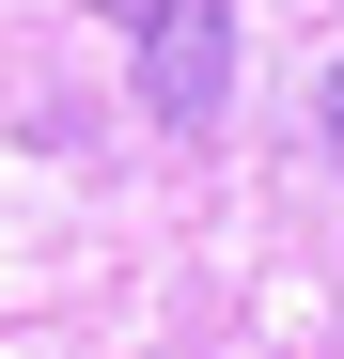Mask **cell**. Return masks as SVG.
I'll return each mask as SVG.
<instances>
[{
    "instance_id": "1",
    "label": "cell",
    "mask_w": 344,
    "mask_h": 359,
    "mask_svg": "<svg viewBox=\"0 0 344 359\" xmlns=\"http://www.w3.org/2000/svg\"><path fill=\"white\" fill-rule=\"evenodd\" d=\"M110 32H126V63H141L157 141H204L219 94H235V0H110Z\"/></svg>"
},
{
    "instance_id": "2",
    "label": "cell",
    "mask_w": 344,
    "mask_h": 359,
    "mask_svg": "<svg viewBox=\"0 0 344 359\" xmlns=\"http://www.w3.org/2000/svg\"><path fill=\"white\" fill-rule=\"evenodd\" d=\"M313 141H329V172H344V63H329V94H313Z\"/></svg>"
}]
</instances>
